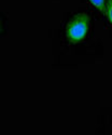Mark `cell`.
<instances>
[{
	"instance_id": "cell-1",
	"label": "cell",
	"mask_w": 112,
	"mask_h": 135,
	"mask_svg": "<svg viewBox=\"0 0 112 135\" xmlns=\"http://www.w3.org/2000/svg\"><path fill=\"white\" fill-rule=\"evenodd\" d=\"M89 29V17L85 13L74 15L67 25V37L73 42H79L85 38Z\"/></svg>"
},
{
	"instance_id": "cell-2",
	"label": "cell",
	"mask_w": 112,
	"mask_h": 135,
	"mask_svg": "<svg viewBox=\"0 0 112 135\" xmlns=\"http://www.w3.org/2000/svg\"><path fill=\"white\" fill-rule=\"evenodd\" d=\"M89 2L94 7H96L97 9H99L100 11H103V12L106 11V6H107L106 0H89Z\"/></svg>"
},
{
	"instance_id": "cell-3",
	"label": "cell",
	"mask_w": 112,
	"mask_h": 135,
	"mask_svg": "<svg viewBox=\"0 0 112 135\" xmlns=\"http://www.w3.org/2000/svg\"><path fill=\"white\" fill-rule=\"evenodd\" d=\"M105 13H106V15H107V17L110 22V24L112 25V0H108Z\"/></svg>"
}]
</instances>
